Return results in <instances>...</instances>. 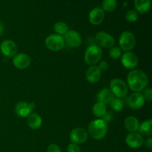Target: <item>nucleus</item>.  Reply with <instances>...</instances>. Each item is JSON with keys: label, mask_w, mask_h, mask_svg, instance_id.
<instances>
[{"label": "nucleus", "mask_w": 152, "mask_h": 152, "mask_svg": "<svg viewBox=\"0 0 152 152\" xmlns=\"http://www.w3.org/2000/svg\"><path fill=\"white\" fill-rule=\"evenodd\" d=\"M28 105H29V107H30V108H31V111H33V110L36 108V104L34 103V102H30V103H28Z\"/></svg>", "instance_id": "36"}, {"label": "nucleus", "mask_w": 152, "mask_h": 152, "mask_svg": "<svg viewBox=\"0 0 152 152\" xmlns=\"http://www.w3.org/2000/svg\"><path fill=\"white\" fill-rule=\"evenodd\" d=\"M148 83V76L142 70L133 69L128 74V88H129L133 91H143L146 88Z\"/></svg>", "instance_id": "1"}, {"label": "nucleus", "mask_w": 152, "mask_h": 152, "mask_svg": "<svg viewBox=\"0 0 152 152\" xmlns=\"http://www.w3.org/2000/svg\"><path fill=\"white\" fill-rule=\"evenodd\" d=\"M126 145L131 148H139L143 145V137L138 132H130L126 137Z\"/></svg>", "instance_id": "12"}, {"label": "nucleus", "mask_w": 152, "mask_h": 152, "mask_svg": "<svg viewBox=\"0 0 152 152\" xmlns=\"http://www.w3.org/2000/svg\"><path fill=\"white\" fill-rule=\"evenodd\" d=\"M65 44L72 48H77L82 44V37L78 32L75 31H68L63 36Z\"/></svg>", "instance_id": "8"}, {"label": "nucleus", "mask_w": 152, "mask_h": 152, "mask_svg": "<svg viewBox=\"0 0 152 152\" xmlns=\"http://www.w3.org/2000/svg\"><path fill=\"white\" fill-rule=\"evenodd\" d=\"M107 112V106L102 102H97L93 105L92 108V113L95 117L98 118H102L104 114Z\"/></svg>", "instance_id": "23"}, {"label": "nucleus", "mask_w": 152, "mask_h": 152, "mask_svg": "<svg viewBox=\"0 0 152 152\" xmlns=\"http://www.w3.org/2000/svg\"><path fill=\"white\" fill-rule=\"evenodd\" d=\"M102 57V50L96 45H91L86 48L84 54V59L86 64L90 66L95 65Z\"/></svg>", "instance_id": "3"}, {"label": "nucleus", "mask_w": 152, "mask_h": 152, "mask_svg": "<svg viewBox=\"0 0 152 152\" xmlns=\"http://www.w3.org/2000/svg\"><path fill=\"white\" fill-rule=\"evenodd\" d=\"M108 132V125L102 119L92 120L88 126V133L94 140H102Z\"/></svg>", "instance_id": "2"}, {"label": "nucleus", "mask_w": 152, "mask_h": 152, "mask_svg": "<svg viewBox=\"0 0 152 152\" xmlns=\"http://www.w3.org/2000/svg\"><path fill=\"white\" fill-rule=\"evenodd\" d=\"M138 132L142 136L151 137L152 135V120L151 119L145 120L140 124Z\"/></svg>", "instance_id": "22"}, {"label": "nucleus", "mask_w": 152, "mask_h": 152, "mask_svg": "<svg viewBox=\"0 0 152 152\" xmlns=\"http://www.w3.org/2000/svg\"><path fill=\"white\" fill-rule=\"evenodd\" d=\"M13 64L18 69H25L31 65V58L26 53H16L13 57Z\"/></svg>", "instance_id": "14"}, {"label": "nucleus", "mask_w": 152, "mask_h": 152, "mask_svg": "<svg viewBox=\"0 0 152 152\" xmlns=\"http://www.w3.org/2000/svg\"><path fill=\"white\" fill-rule=\"evenodd\" d=\"M151 0H134L135 8L140 14L147 13L151 8Z\"/></svg>", "instance_id": "21"}, {"label": "nucleus", "mask_w": 152, "mask_h": 152, "mask_svg": "<svg viewBox=\"0 0 152 152\" xmlns=\"http://www.w3.org/2000/svg\"><path fill=\"white\" fill-rule=\"evenodd\" d=\"M108 67H109V65H108V63L106 61H102L98 65V68L100 70L101 72L102 71H106L108 69Z\"/></svg>", "instance_id": "33"}, {"label": "nucleus", "mask_w": 152, "mask_h": 152, "mask_svg": "<svg viewBox=\"0 0 152 152\" xmlns=\"http://www.w3.org/2000/svg\"><path fill=\"white\" fill-rule=\"evenodd\" d=\"M143 95L145 100L148 101V102H151L152 100V89L151 88H148L143 90Z\"/></svg>", "instance_id": "30"}, {"label": "nucleus", "mask_w": 152, "mask_h": 152, "mask_svg": "<svg viewBox=\"0 0 152 152\" xmlns=\"http://www.w3.org/2000/svg\"><path fill=\"white\" fill-rule=\"evenodd\" d=\"M88 137V134L87 131L83 128H76L71 132L70 134V140L73 143L83 144L87 141Z\"/></svg>", "instance_id": "9"}, {"label": "nucleus", "mask_w": 152, "mask_h": 152, "mask_svg": "<svg viewBox=\"0 0 152 152\" xmlns=\"http://www.w3.org/2000/svg\"><path fill=\"white\" fill-rule=\"evenodd\" d=\"M3 32H4V25L1 22H0V36L2 35Z\"/></svg>", "instance_id": "35"}, {"label": "nucleus", "mask_w": 152, "mask_h": 152, "mask_svg": "<svg viewBox=\"0 0 152 152\" xmlns=\"http://www.w3.org/2000/svg\"><path fill=\"white\" fill-rule=\"evenodd\" d=\"M15 112L18 117L26 118L31 114L32 111L30 108L28 103L25 102H19L15 106Z\"/></svg>", "instance_id": "18"}, {"label": "nucleus", "mask_w": 152, "mask_h": 152, "mask_svg": "<svg viewBox=\"0 0 152 152\" xmlns=\"http://www.w3.org/2000/svg\"><path fill=\"white\" fill-rule=\"evenodd\" d=\"M88 19L92 25H100L105 19V12L100 7H95L89 13Z\"/></svg>", "instance_id": "15"}, {"label": "nucleus", "mask_w": 152, "mask_h": 152, "mask_svg": "<svg viewBox=\"0 0 152 152\" xmlns=\"http://www.w3.org/2000/svg\"><path fill=\"white\" fill-rule=\"evenodd\" d=\"M81 149L79 145L71 142L67 147V152H80Z\"/></svg>", "instance_id": "29"}, {"label": "nucleus", "mask_w": 152, "mask_h": 152, "mask_svg": "<svg viewBox=\"0 0 152 152\" xmlns=\"http://www.w3.org/2000/svg\"><path fill=\"white\" fill-rule=\"evenodd\" d=\"M143 144H145V146L147 148H148V149H151V146H152V138L151 137H149L147 138L145 140H144Z\"/></svg>", "instance_id": "34"}, {"label": "nucleus", "mask_w": 152, "mask_h": 152, "mask_svg": "<svg viewBox=\"0 0 152 152\" xmlns=\"http://www.w3.org/2000/svg\"><path fill=\"white\" fill-rule=\"evenodd\" d=\"M113 117H114V115H113L112 113H111V111H107V112L105 113V114H104L103 117H102V120L107 123L111 122V120H113Z\"/></svg>", "instance_id": "32"}, {"label": "nucleus", "mask_w": 152, "mask_h": 152, "mask_svg": "<svg viewBox=\"0 0 152 152\" xmlns=\"http://www.w3.org/2000/svg\"><path fill=\"white\" fill-rule=\"evenodd\" d=\"M119 45L121 50L126 52L131 51L136 45L135 36L130 31H124L120 36Z\"/></svg>", "instance_id": "4"}, {"label": "nucleus", "mask_w": 152, "mask_h": 152, "mask_svg": "<svg viewBox=\"0 0 152 152\" xmlns=\"http://www.w3.org/2000/svg\"><path fill=\"white\" fill-rule=\"evenodd\" d=\"M111 105V109L114 111H120L123 110V107H124V102H123V99L121 98L114 97V99L110 103Z\"/></svg>", "instance_id": "26"}, {"label": "nucleus", "mask_w": 152, "mask_h": 152, "mask_svg": "<svg viewBox=\"0 0 152 152\" xmlns=\"http://www.w3.org/2000/svg\"><path fill=\"white\" fill-rule=\"evenodd\" d=\"M122 50L118 46H113L109 50V56L113 59H117L121 57Z\"/></svg>", "instance_id": "27"}, {"label": "nucleus", "mask_w": 152, "mask_h": 152, "mask_svg": "<svg viewBox=\"0 0 152 152\" xmlns=\"http://www.w3.org/2000/svg\"><path fill=\"white\" fill-rule=\"evenodd\" d=\"M27 123L29 128L32 130H37L42 124V120L38 114L31 113L27 119Z\"/></svg>", "instance_id": "19"}, {"label": "nucleus", "mask_w": 152, "mask_h": 152, "mask_svg": "<svg viewBox=\"0 0 152 152\" xmlns=\"http://www.w3.org/2000/svg\"><path fill=\"white\" fill-rule=\"evenodd\" d=\"M145 98L140 92H134L128 98V105L133 109H139L145 104Z\"/></svg>", "instance_id": "13"}, {"label": "nucleus", "mask_w": 152, "mask_h": 152, "mask_svg": "<svg viewBox=\"0 0 152 152\" xmlns=\"http://www.w3.org/2000/svg\"><path fill=\"white\" fill-rule=\"evenodd\" d=\"M102 72L96 65H91L87 69L86 73V80L91 84L96 83L99 81L101 78Z\"/></svg>", "instance_id": "16"}, {"label": "nucleus", "mask_w": 152, "mask_h": 152, "mask_svg": "<svg viewBox=\"0 0 152 152\" xmlns=\"http://www.w3.org/2000/svg\"><path fill=\"white\" fill-rule=\"evenodd\" d=\"M0 50L6 57L13 58L17 53V45L11 39H5L0 45Z\"/></svg>", "instance_id": "11"}, {"label": "nucleus", "mask_w": 152, "mask_h": 152, "mask_svg": "<svg viewBox=\"0 0 152 152\" xmlns=\"http://www.w3.org/2000/svg\"><path fill=\"white\" fill-rule=\"evenodd\" d=\"M45 44L47 48L51 51H59L63 48L65 45L63 37L56 34H52L48 36Z\"/></svg>", "instance_id": "6"}, {"label": "nucleus", "mask_w": 152, "mask_h": 152, "mask_svg": "<svg viewBox=\"0 0 152 152\" xmlns=\"http://www.w3.org/2000/svg\"><path fill=\"white\" fill-rule=\"evenodd\" d=\"M47 152H62V151L57 144L51 143L48 146Z\"/></svg>", "instance_id": "31"}, {"label": "nucleus", "mask_w": 152, "mask_h": 152, "mask_svg": "<svg viewBox=\"0 0 152 152\" xmlns=\"http://www.w3.org/2000/svg\"><path fill=\"white\" fill-rule=\"evenodd\" d=\"M95 42L96 45L99 48H111L115 45V39L111 34L105 32V31H99L95 36Z\"/></svg>", "instance_id": "7"}, {"label": "nucleus", "mask_w": 152, "mask_h": 152, "mask_svg": "<svg viewBox=\"0 0 152 152\" xmlns=\"http://www.w3.org/2000/svg\"><path fill=\"white\" fill-rule=\"evenodd\" d=\"M138 13L136 10H131L126 13V19L129 22H134L137 20Z\"/></svg>", "instance_id": "28"}, {"label": "nucleus", "mask_w": 152, "mask_h": 152, "mask_svg": "<svg viewBox=\"0 0 152 152\" xmlns=\"http://www.w3.org/2000/svg\"><path fill=\"white\" fill-rule=\"evenodd\" d=\"M127 1H125V3H124V4H123V6H124V7H126V6H127Z\"/></svg>", "instance_id": "37"}, {"label": "nucleus", "mask_w": 152, "mask_h": 152, "mask_svg": "<svg viewBox=\"0 0 152 152\" xmlns=\"http://www.w3.org/2000/svg\"><path fill=\"white\" fill-rule=\"evenodd\" d=\"M117 6V0H103L102 2V9L104 12H112Z\"/></svg>", "instance_id": "25"}, {"label": "nucleus", "mask_w": 152, "mask_h": 152, "mask_svg": "<svg viewBox=\"0 0 152 152\" xmlns=\"http://www.w3.org/2000/svg\"><path fill=\"white\" fill-rule=\"evenodd\" d=\"M115 97L110 88H104L101 89L97 94H96V100L97 102H102V103L105 104V105H108V104L111 103V101L114 99Z\"/></svg>", "instance_id": "17"}, {"label": "nucleus", "mask_w": 152, "mask_h": 152, "mask_svg": "<svg viewBox=\"0 0 152 152\" xmlns=\"http://www.w3.org/2000/svg\"><path fill=\"white\" fill-rule=\"evenodd\" d=\"M121 63L127 69L133 70L136 68L139 63L137 56L132 51H128L123 53L120 57Z\"/></svg>", "instance_id": "10"}, {"label": "nucleus", "mask_w": 152, "mask_h": 152, "mask_svg": "<svg viewBox=\"0 0 152 152\" xmlns=\"http://www.w3.org/2000/svg\"><path fill=\"white\" fill-rule=\"evenodd\" d=\"M53 30L56 32V34L63 37L69 30H68V26L66 23L64 22H57L53 25Z\"/></svg>", "instance_id": "24"}, {"label": "nucleus", "mask_w": 152, "mask_h": 152, "mask_svg": "<svg viewBox=\"0 0 152 152\" xmlns=\"http://www.w3.org/2000/svg\"><path fill=\"white\" fill-rule=\"evenodd\" d=\"M125 127L129 132H137L140 126V122L137 117L134 116H129L126 117L124 121Z\"/></svg>", "instance_id": "20"}, {"label": "nucleus", "mask_w": 152, "mask_h": 152, "mask_svg": "<svg viewBox=\"0 0 152 152\" xmlns=\"http://www.w3.org/2000/svg\"><path fill=\"white\" fill-rule=\"evenodd\" d=\"M128 89L127 84L121 79H113L110 82V90L117 98H124L127 95Z\"/></svg>", "instance_id": "5"}]
</instances>
